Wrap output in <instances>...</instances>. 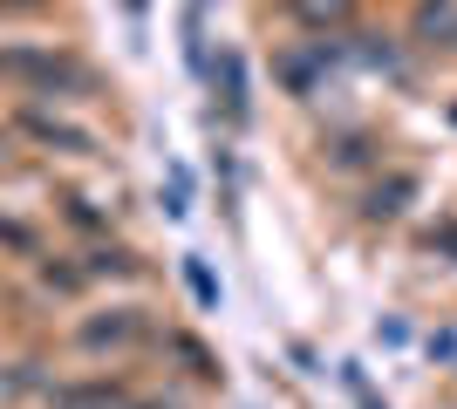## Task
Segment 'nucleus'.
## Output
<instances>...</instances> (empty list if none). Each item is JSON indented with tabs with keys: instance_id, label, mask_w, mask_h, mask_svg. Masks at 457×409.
Listing matches in <instances>:
<instances>
[{
	"instance_id": "f257e3e1",
	"label": "nucleus",
	"mask_w": 457,
	"mask_h": 409,
	"mask_svg": "<svg viewBox=\"0 0 457 409\" xmlns=\"http://www.w3.org/2000/svg\"><path fill=\"white\" fill-rule=\"evenodd\" d=\"M0 76H21V82H41V89H76L82 69L69 55H41V48H14L0 55Z\"/></svg>"
},
{
	"instance_id": "f03ea898",
	"label": "nucleus",
	"mask_w": 457,
	"mask_h": 409,
	"mask_svg": "<svg viewBox=\"0 0 457 409\" xmlns=\"http://www.w3.org/2000/svg\"><path fill=\"white\" fill-rule=\"evenodd\" d=\"M137 334V321L130 314H116V321H96V328H82V341H89V348H103V341H130Z\"/></svg>"
},
{
	"instance_id": "7ed1b4c3",
	"label": "nucleus",
	"mask_w": 457,
	"mask_h": 409,
	"mask_svg": "<svg viewBox=\"0 0 457 409\" xmlns=\"http://www.w3.org/2000/svg\"><path fill=\"white\" fill-rule=\"evenodd\" d=\"M28 130H35V136H48V143H69V151H89V136H82V130H69V123H48V117H28Z\"/></svg>"
},
{
	"instance_id": "20e7f679",
	"label": "nucleus",
	"mask_w": 457,
	"mask_h": 409,
	"mask_svg": "<svg viewBox=\"0 0 457 409\" xmlns=\"http://www.w3.org/2000/svg\"><path fill=\"white\" fill-rule=\"evenodd\" d=\"M219 76H226V102H232V117H239L246 110V69H239V55L219 61Z\"/></svg>"
},
{
	"instance_id": "39448f33",
	"label": "nucleus",
	"mask_w": 457,
	"mask_h": 409,
	"mask_svg": "<svg viewBox=\"0 0 457 409\" xmlns=\"http://www.w3.org/2000/svg\"><path fill=\"white\" fill-rule=\"evenodd\" d=\"M430 246H451V253H457V225H444V233H430Z\"/></svg>"
}]
</instances>
